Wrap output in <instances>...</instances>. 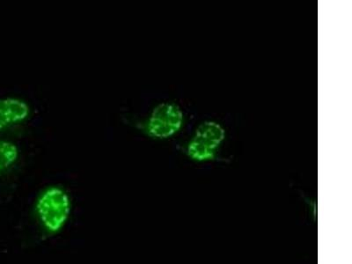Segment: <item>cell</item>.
<instances>
[{
  "label": "cell",
  "instance_id": "obj_5",
  "mask_svg": "<svg viewBox=\"0 0 352 264\" xmlns=\"http://www.w3.org/2000/svg\"><path fill=\"white\" fill-rule=\"evenodd\" d=\"M20 152L16 144L8 140H0V175L16 163Z\"/></svg>",
  "mask_w": 352,
  "mask_h": 264
},
{
  "label": "cell",
  "instance_id": "obj_4",
  "mask_svg": "<svg viewBox=\"0 0 352 264\" xmlns=\"http://www.w3.org/2000/svg\"><path fill=\"white\" fill-rule=\"evenodd\" d=\"M30 115L27 102L16 97L0 98V131L26 121Z\"/></svg>",
  "mask_w": 352,
  "mask_h": 264
},
{
  "label": "cell",
  "instance_id": "obj_2",
  "mask_svg": "<svg viewBox=\"0 0 352 264\" xmlns=\"http://www.w3.org/2000/svg\"><path fill=\"white\" fill-rule=\"evenodd\" d=\"M226 140V131L215 121L199 124L187 146V155L195 162H206L216 158L217 150Z\"/></svg>",
  "mask_w": 352,
  "mask_h": 264
},
{
  "label": "cell",
  "instance_id": "obj_1",
  "mask_svg": "<svg viewBox=\"0 0 352 264\" xmlns=\"http://www.w3.org/2000/svg\"><path fill=\"white\" fill-rule=\"evenodd\" d=\"M71 210L70 196L60 187L47 188L37 198V217L41 225L50 234H58L65 228L70 218Z\"/></svg>",
  "mask_w": 352,
  "mask_h": 264
},
{
  "label": "cell",
  "instance_id": "obj_3",
  "mask_svg": "<svg viewBox=\"0 0 352 264\" xmlns=\"http://www.w3.org/2000/svg\"><path fill=\"white\" fill-rule=\"evenodd\" d=\"M184 115L175 103L162 102L151 111L146 122V132L157 140H166L175 136L182 128Z\"/></svg>",
  "mask_w": 352,
  "mask_h": 264
}]
</instances>
